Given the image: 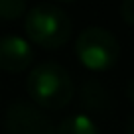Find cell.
<instances>
[{
  "mask_svg": "<svg viewBox=\"0 0 134 134\" xmlns=\"http://www.w3.org/2000/svg\"><path fill=\"white\" fill-rule=\"evenodd\" d=\"M34 61V49L30 42L20 36H2L0 38V69L10 73L26 71Z\"/></svg>",
  "mask_w": 134,
  "mask_h": 134,
  "instance_id": "5b68a950",
  "label": "cell"
},
{
  "mask_svg": "<svg viewBox=\"0 0 134 134\" xmlns=\"http://www.w3.org/2000/svg\"><path fill=\"white\" fill-rule=\"evenodd\" d=\"M126 134H134V116L130 118V122H128V130H126Z\"/></svg>",
  "mask_w": 134,
  "mask_h": 134,
  "instance_id": "8fae6325",
  "label": "cell"
},
{
  "mask_svg": "<svg viewBox=\"0 0 134 134\" xmlns=\"http://www.w3.org/2000/svg\"><path fill=\"white\" fill-rule=\"evenodd\" d=\"M24 28L34 43L46 49H55V47L65 46L67 40L71 38L73 22L61 6L42 2L28 10Z\"/></svg>",
  "mask_w": 134,
  "mask_h": 134,
  "instance_id": "7a4b0ae2",
  "label": "cell"
},
{
  "mask_svg": "<svg viewBox=\"0 0 134 134\" xmlns=\"http://www.w3.org/2000/svg\"><path fill=\"white\" fill-rule=\"evenodd\" d=\"M55 134H99L95 122L87 114H71L61 120Z\"/></svg>",
  "mask_w": 134,
  "mask_h": 134,
  "instance_id": "52a82bcc",
  "label": "cell"
},
{
  "mask_svg": "<svg viewBox=\"0 0 134 134\" xmlns=\"http://www.w3.org/2000/svg\"><path fill=\"white\" fill-rule=\"evenodd\" d=\"M81 103L89 113L107 114L113 109V97L109 89L95 79H87L81 87Z\"/></svg>",
  "mask_w": 134,
  "mask_h": 134,
  "instance_id": "8992f818",
  "label": "cell"
},
{
  "mask_svg": "<svg viewBox=\"0 0 134 134\" xmlns=\"http://www.w3.org/2000/svg\"><path fill=\"white\" fill-rule=\"evenodd\" d=\"M126 95H128V99L134 103V77L128 81V85H126Z\"/></svg>",
  "mask_w": 134,
  "mask_h": 134,
  "instance_id": "30bf717a",
  "label": "cell"
},
{
  "mask_svg": "<svg viewBox=\"0 0 134 134\" xmlns=\"http://www.w3.org/2000/svg\"><path fill=\"white\" fill-rule=\"evenodd\" d=\"M75 51L85 67L93 71H105L118 61L120 43H118L116 36L107 28L91 26L77 36Z\"/></svg>",
  "mask_w": 134,
  "mask_h": 134,
  "instance_id": "3957f363",
  "label": "cell"
},
{
  "mask_svg": "<svg viewBox=\"0 0 134 134\" xmlns=\"http://www.w3.org/2000/svg\"><path fill=\"white\" fill-rule=\"evenodd\" d=\"M120 16L126 24L134 26V0H124L120 4Z\"/></svg>",
  "mask_w": 134,
  "mask_h": 134,
  "instance_id": "9c48e42d",
  "label": "cell"
},
{
  "mask_svg": "<svg viewBox=\"0 0 134 134\" xmlns=\"http://www.w3.org/2000/svg\"><path fill=\"white\" fill-rule=\"evenodd\" d=\"M26 89L36 105L49 110L67 107L75 95L71 75L55 61H43L34 67L26 79Z\"/></svg>",
  "mask_w": 134,
  "mask_h": 134,
  "instance_id": "6da1fadb",
  "label": "cell"
},
{
  "mask_svg": "<svg viewBox=\"0 0 134 134\" xmlns=\"http://www.w3.org/2000/svg\"><path fill=\"white\" fill-rule=\"evenodd\" d=\"M26 12L24 0H0V20H16Z\"/></svg>",
  "mask_w": 134,
  "mask_h": 134,
  "instance_id": "ba28073f",
  "label": "cell"
},
{
  "mask_svg": "<svg viewBox=\"0 0 134 134\" xmlns=\"http://www.w3.org/2000/svg\"><path fill=\"white\" fill-rule=\"evenodd\" d=\"M8 134H55V126L42 110L32 103L16 100L6 110Z\"/></svg>",
  "mask_w": 134,
  "mask_h": 134,
  "instance_id": "277c9868",
  "label": "cell"
}]
</instances>
